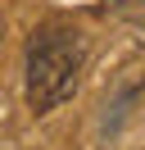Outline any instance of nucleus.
<instances>
[{"instance_id":"1","label":"nucleus","mask_w":145,"mask_h":150,"mask_svg":"<svg viewBox=\"0 0 145 150\" xmlns=\"http://www.w3.org/2000/svg\"><path fill=\"white\" fill-rule=\"evenodd\" d=\"M82 64H86V37L72 23H41L27 37V68L23 91L32 114H50L77 91Z\"/></svg>"},{"instance_id":"2","label":"nucleus","mask_w":145,"mask_h":150,"mask_svg":"<svg viewBox=\"0 0 145 150\" xmlns=\"http://www.w3.org/2000/svg\"><path fill=\"white\" fill-rule=\"evenodd\" d=\"M0 46H5V18H0Z\"/></svg>"}]
</instances>
